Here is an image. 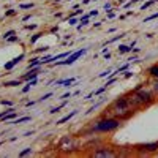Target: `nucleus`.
<instances>
[{
  "mask_svg": "<svg viewBox=\"0 0 158 158\" xmlns=\"http://www.w3.org/2000/svg\"><path fill=\"white\" fill-rule=\"evenodd\" d=\"M0 105L6 106V107H11L13 106V101H10V100H0Z\"/></svg>",
  "mask_w": 158,
  "mask_h": 158,
  "instance_id": "nucleus-27",
  "label": "nucleus"
},
{
  "mask_svg": "<svg viewBox=\"0 0 158 158\" xmlns=\"http://www.w3.org/2000/svg\"><path fill=\"white\" fill-rule=\"evenodd\" d=\"M76 81H78V78H70V79H65V82H63V87H65V89H70V87H71L73 84L76 82Z\"/></svg>",
  "mask_w": 158,
  "mask_h": 158,
  "instance_id": "nucleus-18",
  "label": "nucleus"
},
{
  "mask_svg": "<svg viewBox=\"0 0 158 158\" xmlns=\"http://www.w3.org/2000/svg\"><path fill=\"white\" fill-rule=\"evenodd\" d=\"M63 82H65V79H59L55 81V85H63Z\"/></svg>",
  "mask_w": 158,
  "mask_h": 158,
  "instance_id": "nucleus-42",
  "label": "nucleus"
},
{
  "mask_svg": "<svg viewBox=\"0 0 158 158\" xmlns=\"http://www.w3.org/2000/svg\"><path fill=\"white\" fill-rule=\"evenodd\" d=\"M54 16H55V18H63V14H62V13H55Z\"/></svg>",
  "mask_w": 158,
  "mask_h": 158,
  "instance_id": "nucleus-48",
  "label": "nucleus"
},
{
  "mask_svg": "<svg viewBox=\"0 0 158 158\" xmlns=\"http://www.w3.org/2000/svg\"><path fill=\"white\" fill-rule=\"evenodd\" d=\"M16 14V10H13V8H10V10H6L5 11V16L8 18V16H14Z\"/></svg>",
  "mask_w": 158,
  "mask_h": 158,
  "instance_id": "nucleus-32",
  "label": "nucleus"
},
{
  "mask_svg": "<svg viewBox=\"0 0 158 158\" xmlns=\"http://www.w3.org/2000/svg\"><path fill=\"white\" fill-rule=\"evenodd\" d=\"M90 157H93V158H116V157H119V153L116 152V149H114V147L105 146V144H103L101 147L92 150Z\"/></svg>",
  "mask_w": 158,
  "mask_h": 158,
  "instance_id": "nucleus-6",
  "label": "nucleus"
},
{
  "mask_svg": "<svg viewBox=\"0 0 158 158\" xmlns=\"http://www.w3.org/2000/svg\"><path fill=\"white\" fill-rule=\"evenodd\" d=\"M22 82H24V81L19 78V79H13V81H5L2 85L3 87H19V85H22Z\"/></svg>",
  "mask_w": 158,
  "mask_h": 158,
  "instance_id": "nucleus-11",
  "label": "nucleus"
},
{
  "mask_svg": "<svg viewBox=\"0 0 158 158\" xmlns=\"http://www.w3.org/2000/svg\"><path fill=\"white\" fill-rule=\"evenodd\" d=\"M125 96H127V100L130 101V105H131L136 111L144 109V107H149V106H152L153 103L157 101L155 93L152 92V89H150L149 85L146 87V84H139V85H136L134 89L130 90V92H127Z\"/></svg>",
  "mask_w": 158,
  "mask_h": 158,
  "instance_id": "nucleus-1",
  "label": "nucleus"
},
{
  "mask_svg": "<svg viewBox=\"0 0 158 158\" xmlns=\"http://www.w3.org/2000/svg\"><path fill=\"white\" fill-rule=\"evenodd\" d=\"M152 19H158V13H153V14H150L149 18L144 19V22H149V21H152Z\"/></svg>",
  "mask_w": 158,
  "mask_h": 158,
  "instance_id": "nucleus-30",
  "label": "nucleus"
},
{
  "mask_svg": "<svg viewBox=\"0 0 158 158\" xmlns=\"http://www.w3.org/2000/svg\"><path fill=\"white\" fill-rule=\"evenodd\" d=\"M105 59H106V60H107V59H111V54H109V52H106V54H105Z\"/></svg>",
  "mask_w": 158,
  "mask_h": 158,
  "instance_id": "nucleus-49",
  "label": "nucleus"
},
{
  "mask_svg": "<svg viewBox=\"0 0 158 158\" xmlns=\"http://www.w3.org/2000/svg\"><path fill=\"white\" fill-rule=\"evenodd\" d=\"M32 153H33V149L32 147H27V149L19 152V157H27V155H32Z\"/></svg>",
  "mask_w": 158,
  "mask_h": 158,
  "instance_id": "nucleus-20",
  "label": "nucleus"
},
{
  "mask_svg": "<svg viewBox=\"0 0 158 158\" xmlns=\"http://www.w3.org/2000/svg\"><path fill=\"white\" fill-rule=\"evenodd\" d=\"M55 32H59V25H54L49 29V33H55Z\"/></svg>",
  "mask_w": 158,
  "mask_h": 158,
  "instance_id": "nucleus-39",
  "label": "nucleus"
},
{
  "mask_svg": "<svg viewBox=\"0 0 158 158\" xmlns=\"http://www.w3.org/2000/svg\"><path fill=\"white\" fill-rule=\"evenodd\" d=\"M123 73H125V75H123L125 78H131V76H133V73H131V71H128V70H127V71H123Z\"/></svg>",
  "mask_w": 158,
  "mask_h": 158,
  "instance_id": "nucleus-40",
  "label": "nucleus"
},
{
  "mask_svg": "<svg viewBox=\"0 0 158 158\" xmlns=\"http://www.w3.org/2000/svg\"><path fill=\"white\" fill-rule=\"evenodd\" d=\"M147 73H149V76H150V78H158V63H157V65L149 66Z\"/></svg>",
  "mask_w": 158,
  "mask_h": 158,
  "instance_id": "nucleus-14",
  "label": "nucleus"
},
{
  "mask_svg": "<svg viewBox=\"0 0 158 158\" xmlns=\"http://www.w3.org/2000/svg\"><path fill=\"white\" fill-rule=\"evenodd\" d=\"M32 87H33L32 84H29V82H27L25 85L22 87V93H27V92H30V89H32Z\"/></svg>",
  "mask_w": 158,
  "mask_h": 158,
  "instance_id": "nucleus-29",
  "label": "nucleus"
},
{
  "mask_svg": "<svg viewBox=\"0 0 158 158\" xmlns=\"http://www.w3.org/2000/svg\"><path fill=\"white\" fill-rule=\"evenodd\" d=\"M66 105H68V101H63L62 105H59V106H55V107H52L51 111H49V112L51 114H57V112H60V111H62V107H65Z\"/></svg>",
  "mask_w": 158,
  "mask_h": 158,
  "instance_id": "nucleus-17",
  "label": "nucleus"
},
{
  "mask_svg": "<svg viewBox=\"0 0 158 158\" xmlns=\"http://www.w3.org/2000/svg\"><path fill=\"white\" fill-rule=\"evenodd\" d=\"M59 2H62V0H55V3H59Z\"/></svg>",
  "mask_w": 158,
  "mask_h": 158,
  "instance_id": "nucleus-53",
  "label": "nucleus"
},
{
  "mask_svg": "<svg viewBox=\"0 0 158 158\" xmlns=\"http://www.w3.org/2000/svg\"><path fill=\"white\" fill-rule=\"evenodd\" d=\"M105 11L106 13H112V3H106V5H105Z\"/></svg>",
  "mask_w": 158,
  "mask_h": 158,
  "instance_id": "nucleus-35",
  "label": "nucleus"
},
{
  "mask_svg": "<svg viewBox=\"0 0 158 158\" xmlns=\"http://www.w3.org/2000/svg\"><path fill=\"white\" fill-rule=\"evenodd\" d=\"M133 152H136L137 155H155L158 153V141L157 142H144V144H136L133 147Z\"/></svg>",
  "mask_w": 158,
  "mask_h": 158,
  "instance_id": "nucleus-5",
  "label": "nucleus"
},
{
  "mask_svg": "<svg viewBox=\"0 0 158 158\" xmlns=\"http://www.w3.org/2000/svg\"><path fill=\"white\" fill-rule=\"evenodd\" d=\"M134 112H136V109L130 105V101L127 100L125 93H123V95L117 96L116 100H112V101L106 106L105 112H103L101 116L116 117V119H120L123 122V120H128Z\"/></svg>",
  "mask_w": 158,
  "mask_h": 158,
  "instance_id": "nucleus-2",
  "label": "nucleus"
},
{
  "mask_svg": "<svg viewBox=\"0 0 158 158\" xmlns=\"http://www.w3.org/2000/svg\"><path fill=\"white\" fill-rule=\"evenodd\" d=\"M66 22H68V24L70 25H76V24H78V19H76V18H68V19H66Z\"/></svg>",
  "mask_w": 158,
  "mask_h": 158,
  "instance_id": "nucleus-28",
  "label": "nucleus"
},
{
  "mask_svg": "<svg viewBox=\"0 0 158 158\" xmlns=\"http://www.w3.org/2000/svg\"><path fill=\"white\" fill-rule=\"evenodd\" d=\"M106 76H109V78L112 76V68H107L106 71L100 73V75H98V78H106Z\"/></svg>",
  "mask_w": 158,
  "mask_h": 158,
  "instance_id": "nucleus-22",
  "label": "nucleus"
},
{
  "mask_svg": "<svg viewBox=\"0 0 158 158\" xmlns=\"http://www.w3.org/2000/svg\"><path fill=\"white\" fill-rule=\"evenodd\" d=\"M29 120H32V117H30V116H22V117L14 119V120H11V122H8V123H10V125H18V123H24V122H29Z\"/></svg>",
  "mask_w": 158,
  "mask_h": 158,
  "instance_id": "nucleus-12",
  "label": "nucleus"
},
{
  "mask_svg": "<svg viewBox=\"0 0 158 158\" xmlns=\"http://www.w3.org/2000/svg\"><path fill=\"white\" fill-rule=\"evenodd\" d=\"M92 2H96V0H92Z\"/></svg>",
  "mask_w": 158,
  "mask_h": 158,
  "instance_id": "nucleus-54",
  "label": "nucleus"
},
{
  "mask_svg": "<svg viewBox=\"0 0 158 158\" xmlns=\"http://www.w3.org/2000/svg\"><path fill=\"white\" fill-rule=\"evenodd\" d=\"M114 32H117V27H112V29L107 30V33H114Z\"/></svg>",
  "mask_w": 158,
  "mask_h": 158,
  "instance_id": "nucleus-45",
  "label": "nucleus"
},
{
  "mask_svg": "<svg viewBox=\"0 0 158 158\" xmlns=\"http://www.w3.org/2000/svg\"><path fill=\"white\" fill-rule=\"evenodd\" d=\"M36 27H38V25H36V24H29V25H25L24 29H25V30H35Z\"/></svg>",
  "mask_w": 158,
  "mask_h": 158,
  "instance_id": "nucleus-38",
  "label": "nucleus"
},
{
  "mask_svg": "<svg viewBox=\"0 0 158 158\" xmlns=\"http://www.w3.org/2000/svg\"><path fill=\"white\" fill-rule=\"evenodd\" d=\"M57 150L63 155H71V153L78 152L79 150V141L76 136H71V134H65L59 139L57 142Z\"/></svg>",
  "mask_w": 158,
  "mask_h": 158,
  "instance_id": "nucleus-4",
  "label": "nucleus"
},
{
  "mask_svg": "<svg viewBox=\"0 0 158 158\" xmlns=\"http://www.w3.org/2000/svg\"><path fill=\"white\" fill-rule=\"evenodd\" d=\"M49 51V46H44V48H38L35 49V54H40V52H48Z\"/></svg>",
  "mask_w": 158,
  "mask_h": 158,
  "instance_id": "nucleus-31",
  "label": "nucleus"
},
{
  "mask_svg": "<svg viewBox=\"0 0 158 158\" xmlns=\"http://www.w3.org/2000/svg\"><path fill=\"white\" fill-rule=\"evenodd\" d=\"M35 6V3L33 2H30V3H21L19 5V10H27V8H33Z\"/></svg>",
  "mask_w": 158,
  "mask_h": 158,
  "instance_id": "nucleus-23",
  "label": "nucleus"
},
{
  "mask_svg": "<svg viewBox=\"0 0 158 158\" xmlns=\"http://www.w3.org/2000/svg\"><path fill=\"white\" fill-rule=\"evenodd\" d=\"M123 36H127V33L123 32V33H120V35H116L114 38H111V40H107L106 41V44H111V43H116V41H119L120 38H123Z\"/></svg>",
  "mask_w": 158,
  "mask_h": 158,
  "instance_id": "nucleus-19",
  "label": "nucleus"
},
{
  "mask_svg": "<svg viewBox=\"0 0 158 158\" xmlns=\"http://www.w3.org/2000/svg\"><path fill=\"white\" fill-rule=\"evenodd\" d=\"M52 96V92H48V93H44V95L40 98V101H44V100H48V98H51Z\"/></svg>",
  "mask_w": 158,
  "mask_h": 158,
  "instance_id": "nucleus-34",
  "label": "nucleus"
},
{
  "mask_svg": "<svg viewBox=\"0 0 158 158\" xmlns=\"http://www.w3.org/2000/svg\"><path fill=\"white\" fill-rule=\"evenodd\" d=\"M107 18L112 19V18H116V14H114V13H107Z\"/></svg>",
  "mask_w": 158,
  "mask_h": 158,
  "instance_id": "nucleus-46",
  "label": "nucleus"
},
{
  "mask_svg": "<svg viewBox=\"0 0 158 158\" xmlns=\"http://www.w3.org/2000/svg\"><path fill=\"white\" fill-rule=\"evenodd\" d=\"M114 82H117V79H116V78H112V76H111V78H109V79L106 81V85L109 87V85H112Z\"/></svg>",
  "mask_w": 158,
  "mask_h": 158,
  "instance_id": "nucleus-36",
  "label": "nucleus"
},
{
  "mask_svg": "<svg viewBox=\"0 0 158 158\" xmlns=\"http://www.w3.org/2000/svg\"><path fill=\"white\" fill-rule=\"evenodd\" d=\"M73 96V93L71 92H66V93H63L62 96H60V100H65V98H71Z\"/></svg>",
  "mask_w": 158,
  "mask_h": 158,
  "instance_id": "nucleus-37",
  "label": "nucleus"
},
{
  "mask_svg": "<svg viewBox=\"0 0 158 158\" xmlns=\"http://www.w3.org/2000/svg\"><path fill=\"white\" fill-rule=\"evenodd\" d=\"M33 133H35V131H27V133L24 134V136H32V134H33Z\"/></svg>",
  "mask_w": 158,
  "mask_h": 158,
  "instance_id": "nucleus-50",
  "label": "nucleus"
},
{
  "mask_svg": "<svg viewBox=\"0 0 158 158\" xmlns=\"http://www.w3.org/2000/svg\"><path fill=\"white\" fill-rule=\"evenodd\" d=\"M41 65V59H40V57H33L32 60H30L29 62V65H27V68H35V66H40Z\"/></svg>",
  "mask_w": 158,
  "mask_h": 158,
  "instance_id": "nucleus-13",
  "label": "nucleus"
},
{
  "mask_svg": "<svg viewBox=\"0 0 158 158\" xmlns=\"http://www.w3.org/2000/svg\"><path fill=\"white\" fill-rule=\"evenodd\" d=\"M24 59H25V54L22 52V54H19L18 57H14V59H13L11 62H6L5 65H3V68H5L6 71H11V70L14 68V66L18 65V63H21V60H24Z\"/></svg>",
  "mask_w": 158,
  "mask_h": 158,
  "instance_id": "nucleus-7",
  "label": "nucleus"
},
{
  "mask_svg": "<svg viewBox=\"0 0 158 158\" xmlns=\"http://www.w3.org/2000/svg\"><path fill=\"white\" fill-rule=\"evenodd\" d=\"M120 125H122V120L120 119L100 116L96 120L90 122V125L81 134H84V136H93V134H100V133H114L116 130L120 128Z\"/></svg>",
  "mask_w": 158,
  "mask_h": 158,
  "instance_id": "nucleus-3",
  "label": "nucleus"
},
{
  "mask_svg": "<svg viewBox=\"0 0 158 158\" xmlns=\"http://www.w3.org/2000/svg\"><path fill=\"white\" fill-rule=\"evenodd\" d=\"M147 85L152 89V92L155 93L157 100H158V78H149V81H147Z\"/></svg>",
  "mask_w": 158,
  "mask_h": 158,
  "instance_id": "nucleus-9",
  "label": "nucleus"
},
{
  "mask_svg": "<svg viewBox=\"0 0 158 158\" xmlns=\"http://www.w3.org/2000/svg\"><path fill=\"white\" fill-rule=\"evenodd\" d=\"M35 105H36V101H27V103H25V106H27V107H30V106H35Z\"/></svg>",
  "mask_w": 158,
  "mask_h": 158,
  "instance_id": "nucleus-41",
  "label": "nucleus"
},
{
  "mask_svg": "<svg viewBox=\"0 0 158 158\" xmlns=\"http://www.w3.org/2000/svg\"><path fill=\"white\" fill-rule=\"evenodd\" d=\"M130 2H131V3H136V2H139V0H130Z\"/></svg>",
  "mask_w": 158,
  "mask_h": 158,
  "instance_id": "nucleus-52",
  "label": "nucleus"
},
{
  "mask_svg": "<svg viewBox=\"0 0 158 158\" xmlns=\"http://www.w3.org/2000/svg\"><path fill=\"white\" fill-rule=\"evenodd\" d=\"M75 116H78V109L71 111V112H70V114H66L65 117H62V119H60V120H57V122H55V125H57V127H59V125H63V123H65V122H68V120H71V119H73V117H75Z\"/></svg>",
  "mask_w": 158,
  "mask_h": 158,
  "instance_id": "nucleus-10",
  "label": "nucleus"
},
{
  "mask_svg": "<svg viewBox=\"0 0 158 158\" xmlns=\"http://www.w3.org/2000/svg\"><path fill=\"white\" fill-rule=\"evenodd\" d=\"M107 90V85L105 84L103 87H100V89H96V90H93V96H98V95H101L103 92H106Z\"/></svg>",
  "mask_w": 158,
  "mask_h": 158,
  "instance_id": "nucleus-21",
  "label": "nucleus"
},
{
  "mask_svg": "<svg viewBox=\"0 0 158 158\" xmlns=\"http://www.w3.org/2000/svg\"><path fill=\"white\" fill-rule=\"evenodd\" d=\"M13 35H16V32H14V30H8V32H5V33H3V40H8L10 36H13Z\"/></svg>",
  "mask_w": 158,
  "mask_h": 158,
  "instance_id": "nucleus-25",
  "label": "nucleus"
},
{
  "mask_svg": "<svg viewBox=\"0 0 158 158\" xmlns=\"http://www.w3.org/2000/svg\"><path fill=\"white\" fill-rule=\"evenodd\" d=\"M100 106H101V101L95 103V105H93V106H90V109H89V111H85V114H90V112H93V111H95V109H98Z\"/></svg>",
  "mask_w": 158,
  "mask_h": 158,
  "instance_id": "nucleus-24",
  "label": "nucleus"
},
{
  "mask_svg": "<svg viewBox=\"0 0 158 158\" xmlns=\"http://www.w3.org/2000/svg\"><path fill=\"white\" fill-rule=\"evenodd\" d=\"M32 18V14H25L24 18H22V22H25V21H29V19Z\"/></svg>",
  "mask_w": 158,
  "mask_h": 158,
  "instance_id": "nucleus-43",
  "label": "nucleus"
},
{
  "mask_svg": "<svg viewBox=\"0 0 158 158\" xmlns=\"http://www.w3.org/2000/svg\"><path fill=\"white\" fill-rule=\"evenodd\" d=\"M18 40H19L18 35H13V36H10L8 40H5V41H6V43H14V41H18Z\"/></svg>",
  "mask_w": 158,
  "mask_h": 158,
  "instance_id": "nucleus-33",
  "label": "nucleus"
},
{
  "mask_svg": "<svg viewBox=\"0 0 158 158\" xmlns=\"http://www.w3.org/2000/svg\"><path fill=\"white\" fill-rule=\"evenodd\" d=\"M117 51H119V54H127V52H131V48L127 46V44H119Z\"/></svg>",
  "mask_w": 158,
  "mask_h": 158,
  "instance_id": "nucleus-16",
  "label": "nucleus"
},
{
  "mask_svg": "<svg viewBox=\"0 0 158 158\" xmlns=\"http://www.w3.org/2000/svg\"><path fill=\"white\" fill-rule=\"evenodd\" d=\"M89 14H90V16H96V14H98V10H92Z\"/></svg>",
  "mask_w": 158,
  "mask_h": 158,
  "instance_id": "nucleus-44",
  "label": "nucleus"
},
{
  "mask_svg": "<svg viewBox=\"0 0 158 158\" xmlns=\"http://www.w3.org/2000/svg\"><path fill=\"white\" fill-rule=\"evenodd\" d=\"M89 2H92V0H82V5H87Z\"/></svg>",
  "mask_w": 158,
  "mask_h": 158,
  "instance_id": "nucleus-51",
  "label": "nucleus"
},
{
  "mask_svg": "<svg viewBox=\"0 0 158 158\" xmlns=\"http://www.w3.org/2000/svg\"><path fill=\"white\" fill-rule=\"evenodd\" d=\"M92 96H93V92H90V93H89V95H87V96H85V100H90V98H92Z\"/></svg>",
  "mask_w": 158,
  "mask_h": 158,
  "instance_id": "nucleus-47",
  "label": "nucleus"
},
{
  "mask_svg": "<svg viewBox=\"0 0 158 158\" xmlns=\"http://www.w3.org/2000/svg\"><path fill=\"white\" fill-rule=\"evenodd\" d=\"M40 66H41V65H40ZM40 66L30 68V71H29V73H25V75H22V76H21V79H22V81H30V79L38 78V75H40Z\"/></svg>",
  "mask_w": 158,
  "mask_h": 158,
  "instance_id": "nucleus-8",
  "label": "nucleus"
},
{
  "mask_svg": "<svg viewBox=\"0 0 158 158\" xmlns=\"http://www.w3.org/2000/svg\"><path fill=\"white\" fill-rule=\"evenodd\" d=\"M43 35H44V32H38V33H35V35H33V36H30V40H29V43H30V44H35V43L36 41H38V40L40 38H41V36Z\"/></svg>",
  "mask_w": 158,
  "mask_h": 158,
  "instance_id": "nucleus-15",
  "label": "nucleus"
},
{
  "mask_svg": "<svg viewBox=\"0 0 158 158\" xmlns=\"http://www.w3.org/2000/svg\"><path fill=\"white\" fill-rule=\"evenodd\" d=\"M153 3H155V0H149V2H146L142 6H141V10H147V8H150V6L153 5Z\"/></svg>",
  "mask_w": 158,
  "mask_h": 158,
  "instance_id": "nucleus-26",
  "label": "nucleus"
}]
</instances>
